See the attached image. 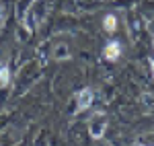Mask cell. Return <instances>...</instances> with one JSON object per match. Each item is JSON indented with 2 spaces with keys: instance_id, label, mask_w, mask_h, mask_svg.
<instances>
[{
  "instance_id": "cell-4",
  "label": "cell",
  "mask_w": 154,
  "mask_h": 146,
  "mask_svg": "<svg viewBox=\"0 0 154 146\" xmlns=\"http://www.w3.org/2000/svg\"><path fill=\"white\" fill-rule=\"evenodd\" d=\"M8 80H11V72H8V66H6L4 62H0V85L6 86V85H8Z\"/></svg>"
},
{
  "instance_id": "cell-2",
  "label": "cell",
  "mask_w": 154,
  "mask_h": 146,
  "mask_svg": "<svg viewBox=\"0 0 154 146\" xmlns=\"http://www.w3.org/2000/svg\"><path fill=\"white\" fill-rule=\"evenodd\" d=\"M95 101V95H93V89H82L80 93H78V111H84L91 107V103Z\"/></svg>"
},
{
  "instance_id": "cell-3",
  "label": "cell",
  "mask_w": 154,
  "mask_h": 146,
  "mask_svg": "<svg viewBox=\"0 0 154 146\" xmlns=\"http://www.w3.org/2000/svg\"><path fill=\"white\" fill-rule=\"evenodd\" d=\"M103 54H105L107 60H117L119 54H121V45H119L117 41H109L105 45V51H103Z\"/></svg>"
},
{
  "instance_id": "cell-5",
  "label": "cell",
  "mask_w": 154,
  "mask_h": 146,
  "mask_svg": "<svg viewBox=\"0 0 154 146\" xmlns=\"http://www.w3.org/2000/svg\"><path fill=\"white\" fill-rule=\"evenodd\" d=\"M103 25H105V31H115V27H117V19L113 17V14H107L105 17V21H103Z\"/></svg>"
},
{
  "instance_id": "cell-1",
  "label": "cell",
  "mask_w": 154,
  "mask_h": 146,
  "mask_svg": "<svg viewBox=\"0 0 154 146\" xmlns=\"http://www.w3.org/2000/svg\"><path fill=\"white\" fill-rule=\"evenodd\" d=\"M107 115L103 113V111H99V113H95L93 115V120H91V123H88V130H91V136L93 138H103V134H105V130H107Z\"/></svg>"
},
{
  "instance_id": "cell-7",
  "label": "cell",
  "mask_w": 154,
  "mask_h": 146,
  "mask_svg": "<svg viewBox=\"0 0 154 146\" xmlns=\"http://www.w3.org/2000/svg\"><path fill=\"white\" fill-rule=\"evenodd\" d=\"M150 64H152V76H154V60H152V62H150Z\"/></svg>"
},
{
  "instance_id": "cell-6",
  "label": "cell",
  "mask_w": 154,
  "mask_h": 146,
  "mask_svg": "<svg viewBox=\"0 0 154 146\" xmlns=\"http://www.w3.org/2000/svg\"><path fill=\"white\" fill-rule=\"evenodd\" d=\"M70 56V51H68V45H58V49H56V60H62V58H68Z\"/></svg>"
}]
</instances>
